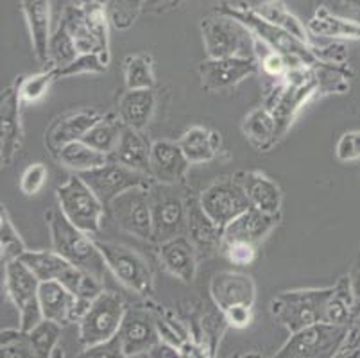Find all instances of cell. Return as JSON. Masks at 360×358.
<instances>
[{
    "instance_id": "7bdbcfd3",
    "label": "cell",
    "mask_w": 360,
    "mask_h": 358,
    "mask_svg": "<svg viewBox=\"0 0 360 358\" xmlns=\"http://www.w3.org/2000/svg\"><path fill=\"white\" fill-rule=\"evenodd\" d=\"M49 179V169L41 162L31 163L27 169L22 172L20 177V190L24 196L32 197L44 190L45 183Z\"/></svg>"
},
{
    "instance_id": "5b68a950",
    "label": "cell",
    "mask_w": 360,
    "mask_h": 358,
    "mask_svg": "<svg viewBox=\"0 0 360 358\" xmlns=\"http://www.w3.org/2000/svg\"><path fill=\"white\" fill-rule=\"evenodd\" d=\"M201 36L205 51L210 59L233 58V56H253L257 39L251 31L222 13H212L201 20Z\"/></svg>"
},
{
    "instance_id": "d590c367",
    "label": "cell",
    "mask_w": 360,
    "mask_h": 358,
    "mask_svg": "<svg viewBox=\"0 0 360 358\" xmlns=\"http://www.w3.org/2000/svg\"><path fill=\"white\" fill-rule=\"evenodd\" d=\"M77 56H79V52L75 47L74 38H72L70 31L61 20V24L54 29L51 41H49V63H51V67L61 70L67 65H70Z\"/></svg>"
},
{
    "instance_id": "7dc6e473",
    "label": "cell",
    "mask_w": 360,
    "mask_h": 358,
    "mask_svg": "<svg viewBox=\"0 0 360 358\" xmlns=\"http://www.w3.org/2000/svg\"><path fill=\"white\" fill-rule=\"evenodd\" d=\"M79 358H127V354L124 353L119 337H115V339L108 340V343L84 347Z\"/></svg>"
},
{
    "instance_id": "681fc988",
    "label": "cell",
    "mask_w": 360,
    "mask_h": 358,
    "mask_svg": "<svg viewBox=\"0 0 360 358\" xmlns=\"http://www.w3.org/2000/svg\"><path fill=\"white\" fill-rule=\"evenodd\" d=\"M146 354L147 358H181V350L174 344L160 339Z\"/></svg>"
},
{
    "instance_id": "f5cc1de1",
    "label": "cell",
    "mask_w": 360,
    "mask_h": 358,
    "mask_svg": "<svg viewBox=\"0 0 360 358\" xmlns=\"http://www.w3.org/2000/svg\"><path fill=\"white\" fill-rule=\"evenodd\" d=\"M345 2V6H348L349 9H353V11H360V0H342Z\"/></svg>"
},
{
    "instance_id": "f1b7e54d",
    "label": "cell",
    "mask_w": 360,
    "mask_h": 358,
    "mask_svg": "<svg viewBox=\"0 0 360 358\" xmlns=\"http://www.w3.org/2000/svg\"><path fill=\"white\" fill-rule=\"evenodd\" d=\"M307 29L317 38L335 39H360V22L345 16L333 15L326 8H317L312 18L309 20Z\"/></svg>"
},
{
    "instance_id": "3957f363",
    "label": "cell",
    "mask_w": 360,
    "mask_h": 358,
    "mask_svg": "<svg viewBox=\"0 0 360 358\" xmlns=\"http://www.w3.org/2000/svg\"><path fill=\"white\" fill-rule=\"evenodd\" d=\"M333 288H307L281 292L271 301V314L283 328L296 333L300 330L325 323V312Z\"/></svg>"
},
{
    "instance_id": "74e56055",
    "label": "cell",
    "mask_w": 360,
    "mask_h": 358,
    "mask_svg": "<svg viewBox=\"0 0 360 358\" xmlns=\"http://www.w3.org/2000/svg\"><path fill=\"white\" fill-rule=\"evenodd\" d=\"M61 333H63V324L49 319H41L32 330L27 331L29 340L41 358H52Z\"/></svg>"
},
{
    "instance_id": "9a60e30c",
    "label": "cell",
    "mask_w": 360,
    "mask_h": 358,
    "mask_svg": "<svg viewBox=\"0 0 360 358\" xmlns=\"http://www.w3.org/2000/svg\"><path fill=\"white\" fill-rule=\"evenodd\" d=\"M258 61L251 56H233V58L206 59L199 65L201 87L208 91H222L237 87L244 79L257 74Z\"/></svg>"
},
{
    "instance_id": "5bb4252c",
    "label": "cell",
    "mask_w": 360,
    "mask_h": 358,
    "mask_svg": "<svg viewBox=\"0 0 360 358\" xmlns=\"http://www.w3.org/2000/svg\"><path fill=\"white\" fill-rule=\"evenodd\" d=\"M110 210L119 228L142 241H153V206L149 188H133L120 193L113 199Z\"/></svg>"
},
{
    "instance_id": "816d5d0a",
    "label": "cell",
    "mask_w": 360,
    "mask_h": 358,
    "mask_svg": "<svg viewBox=\"0 0 360 358\" xmlns=\"http://www.w3.org/2000/svg\"><path fill=\"white\" fill-rule=\"evenodd\" d=\"M179 0H147L146 9L149 11H162L163 8H170V6L178 4Z\"/></svg>"
},
{
    "instance_id": "7402d4cb",
    "label": "cell",
    "mask_w": 360,
    "mask_h": 358,
    "mask_svg": "<svg viewBox=\"0 0 360 358\" xmlns=\"http://www.w3.org/2000/svg\"><path fill=\"white\" fill-rule=\"evenodd\" d=\"M276 222L278 215H269V213H264L251 206L226 226L224 244L244 242V244L257 245L258 242H262L265 236L269 235Z\"/></svg>"
},
{
    "instance_id": "8992f818",
    "label": "cell",
    "mask_w": 360,
    "mask_h": 358,
    "mask_svg": "<svg viewBox=\"0 0 360 358\" xmlns=\"http://www.w3.org/2000/svg\"><path fill=\"white\" fill-rule=\"evenodd\" d=\"M58 206L68 221L81 231L96 236L103 228L104 205L79 174H74L56 190Z\"/></svg>"
},
{
    "instance_id": "603a6c76",
    "label": "cell",
    "mask_w": 360,
    "mask_h": 358,
    "mask_svg": "<svg viewBox=\"0 0 360 358\" xmlns=\"http://www.w3.org/2000/svg\"><path fill=\"white\" fill-rule=\"evenodd\" d=\"M160 262L178 280L191 283L198 271V251L188 236L181 235L160 244Z\"/></svg>"
},
{
    "instance_id": "d6a6232c",
    "label": "cell",
    "mask_w": 360,
    "mask_h": 358,
    "mask_svg": "<svg viewBox=\"0 0 360 358\" xmlns=\"http://www.w3.org/2000/svg\"><path fill=\"white\" fill-rule=\"evenodd\" d=\"M255 9H257V13L262 18H265L267 22L276 25V27L283 29L285 32L292 34L294 38H297L300 41L309 45V29H307V25L303 24L289 8H287V4L283 0H265V2H262V4Z\"/></svg>"
},
{
    "instance_id": "ffe728a7",
    "label": "cell",
    "mask_w": 360,
    "mask_h": 358,
    "mask_svg": "<svg viewBox=\"0 0 360 358\" xmlns=\"http://www.w3.org/2000/svg\"><path fill=\"white\" fill-rule=\"evenodd\" d=\"M186 217V236L201 256H212L224 245V228L215 224L201 208L199 199H188Z\"/></svg>"
},
{
    "instance_id": "db71d44e",
    "label": "cell",
    "mask_w": 360,
    "mask_h": 358,
    "mask_svg": "<svg viewBox=\"0 0 360 358\" xmlns=\"http://www.w3.org/2000/svg\"><path fill=\"white\" fill-rule=\"evenodd\" d=\"M86 4H99V6H106L108 0H83Z\"/></svg>"
},
{
    "instance_id": "4316f807",
    "label": "cell",
    "mask_w": 360,
    "mask_h": 358,
    "mask_svg": "<svg viewBox=\"0 0 360 358\" xmlns=\"http://www.w3.org/2000/svg\"><path fill=\"white\" fill-rule=\"evenodd\" d=\"M150 147H153V143L147 142L140 131L124 127L122 134H120L119 146H117L115 153L110 156V160L150 177Z\"/></svg>"
},
{
    "instance_id": "f546056e",
    "label": "cell",
    "mask_w": 360,
    "mask_h": 358,
    "mask_svg": "<svg viewBox=\"0 0 360 358\" xmlns=\"http://www.w3.org/2000/svg\"><path fill=\"white\" fill-rule=\"evenodd\" d=\"M179 147L185 153L191 165L212 162L221 147V134L217 131L206 129V127L194 126L186 129L178 140Z\"/></svg>"
},
{
    "instance_id": "ab89813d",
    "label": "cell",
    "mask_w": 360,
    "mask_h": 358,
    "mask_svg": "<svg viewBox=\"0 0 360 358\" xmlns=\"http://www.w3.org/2000/svg\"><path fill=\"white\" fill-rule=\"evenodd\" d=\"M0 249H2V264L20 260L27 252L20 233L16 231L6 210H2V215H0Z\"/></svg>"
},
{
    "instance_id": "7a4b0ae2",
    "label": "cell",
    "mask_w": 360,
    "mask_h": 358,
    "mask_svg": "<svg viewBox=\"0 0 360 358\" xmlns=\"http://www.w3.org/2000/svg\"><path fill=\"white\" fill-rule=\"evenodd\" d=\"M47 221L49 229H51L52 249L63 258H67L75 267L83 269L91 278H96L97 281L103 283L110 269L104 262L103 252L97 248V242L91 241L88 233L75 228L63 215L60 206H56L49 213Z\"/></svg>"
},
{
    "instance_id": "6da1fadb",
    "label": "cell",
    "mask_w": 360,
    "mask_h": 358,
    "mask_svg": "<svg viewBox=\"0 0 360 358\" xmlns=\"http://www.w3.org/2000/svg\"><path fill=\"white\" fill-rule=\"evenodd\" d=\"M215 11L231 16V18L238 20L240 24H244L260 44L280 52L281 56H285L287 61H289V67L290 61L294 63V68H301L305 67V65H309V67H323V61H321L323 58H321L319 52H316V49L303 44V41L294 38L292 34L285 32L283 29L276 27L274 24L262 18L257 13V9L245 4L221 2Z\"/></svg>"
},
{
    "instance_id": "e0dca14e",
    "label": "cell",
    "mask_w": 360,
    "mask_h": 358,
    "mask_svg": "<svg viewBox=\"0 0 360 358\" xmlns=\"http://www.w3.org/2000/svg\"><path fill=\"white\" fill-rule=\"evenodd\" d=\"M90 301L79 300L70 288L58 281H41L40 283V308L44 319L67 324L77 323L83 317Z\"/></svg>"
},
{
    "instance_id": "7c38bea8",
    "label": "cell",
    "mask_w": 360,
    "mask_h": 358,
    "mask_svg": "<svg viewBox=\"0 0 360 358\" xmlns=\"http://www.w3.org/2000/svg\"><path fill=\"white\" fill-rule=\"evenodd\" d=\"M201 208L212 221L221 228H226L240 213L251 208L240 181L235 177H221L212 183L199 197Z\"/></svg>"
},
{
    "instance_id": "30bf717a",
    "label": "cell",
    "mask_w": 360,
    "mask_h": 358,
    "mask_svg": "<svg viewBox=\"0 0 360 358\" xmlns=\"http://www.w3.org/2000/svg\"><path fill=\"white\" fill-rule=\"evenodd\" d=\"M174 186L153 183L149 188L153 206V241L158 244L186 235L188 199L179 196Z\"/></svg>"
},
{
    "instance_id": "44dd1931",
    "label": "cell",
    "mask_w": 360,
    "mask_h": 358,
    "mask_svg": "<svg viewBox=\"0 0 360 358\" xmlns=\"http://www.w3.org/2000/svg\"><path fill=\"white\" fill-rule=\"evenodd\" d=\"M212 298L215 305L226 312L235 305H248L253 307L257 298V287L250 276L238 272H219L214 276L210 285Z\"/></svg>"
},
{
    "instance_id": "836d02e7",
    "label": "cell",
    "mask_w": 360,
    "mask_h": 358,
    "mask_svg": "<svg viewBox=\"0 0 360 358\" xmlns=\"http://www.w3.org/2000/svg\"><path fill=\"white\" fill-rule=\"evenodd\" d=\"M124 127L126 126H124V122L119 117H115V115H103L99 122L84 134L83 142L94 147L96 151H99V153L111 156V154L115 153L117 146H119Z\"/></svg>"
},
{
    "instance_id": "e575fe53",
    "label": "cell",
    "mask_w": 360,
    "mask_h": 358,
    "mask_svg": "<svg viewBox=\"0 0 360 358\" xmlns=\"http://www.w3.org/2000/svg\"><path fill=\"white\" fill-rule=\"evenodd\" d=\"M124 79L127 90H149L155 87L153 58L149 54H129L124 59Z\"/></svg>"
},
{
    "instance_id": "bcb514c9",
    "label": "cell",
    "mask_w": 360,
    "mask_h": 358,
    "mask_svg": "<svg viewBox=\"0 0 360 358\" xmlns=\"http://www.w3.org/2000/svg\"><path fill=\"white\" fill-rule=\"evenodd\" d=\"M222 251L228 256V260L233 265H251L257 258V245L244 244V242H233V244H224Z\"/></svg>"
},
{
    "instance_id": "cb8c5ba5",
    "label": "cell",
    "mask_w": 360,
    "mask_h": 358,
    "mask_svg": "<svg viewBox=\"0 0 360 358\" xmlns=\"http://www.w3.org/2000/svg\"><path fill=\"white\" fill-rule=\"evenodd\" d=\"M103 118V113L96 110H81L68 113L56 120L54 126L47 133V143L51 147L52 154H56L63 146L72 142L83 140L84 134L96 126Z\"/></svg>"
},
{
    "instance_id": "ba28073f",
    "label": "cell",
    "mask_w": 360,
    "mask_h": 358,
    "mask_svg": "<svg viewBox=\"0 0 360 358\" xmlns=\"http://www.w3.org/2000/svg\"><path fill=\"white\" fill-rule=\"evenodd\" d=\"M4 283L9 300L15 305L22 331H29L44 319L40 308V283L38 276L22 260L4 264Z\"/></svg>"
},
{
    "instance_id": "c3c4849f",
    "label": "cell",
    "mask_w": 360,
    "mask_h": 358,
    "mask_svg": "<svg viewBox=\"0 0 360 358\" xmlns=\"http://www.w3.org/2000/svg\"><path fill=\"white\" fill-rule=\"evenodd\" d=\"M222 314H224L226 321L230 323V326L238 328V330L248 328L253 321V307H248V305H235Z\"/></svg>"
},
{
    "instance_id": "f907efd6",
    "label": "cell",
    "mask_w": 360,
    "mask_h": 358,
    "mask_svg": "<svg viewBox=\"0 0 360 358\" xmlns=\"http://www.w3.org/2000/svg\"><path fill=\"white\" fill-rule=\"evenodd\" d=\"M179 350H181V358H210L208 354L205 353V351H202L201 346L191 343V340L183 343Z\"/></svg>"
},
{
    "instance_id": "ac0fdd59",
    "label": "cell",
    "mask_w": 360,
    "mask_h": 358,
    "mask_svg": "<svg viewBox=\"0 0 360 358\" xmlns=\"http://www.w3.org/2000/svg\"><path fill=\"white\" fill-rule=\"evenodd\" d=\"M191 162L186 160L178 142L158 140L150 147L149 174L150 179L160 185H178L185 181Z\"/></svg>"
},
{
    "instance_id": "8d00e7d4",
    "label": "cell",
    "mask_w": 360,
    "mask_h": 358,
    "mask_svg": "<svg viewBox=\"0 0 360 358\" xmlns=\"http://www.w3.org/2000/svg\"><path fill=\"white\" fill-rule=\"evenodd\" d=\"M58 79V68L49 67L41 72H36V74L27 75L18 83V95H20V101L24 103H38L51 90L52 83Z\"/></svg>"
},
{
    "instance_id": "d6986e66",
    "label": "cell",
    "mask_w": 360,
    "mask_h": 358,
    "mask_svg": "<svg viewBox=\"0 0 360 358\" xmlns=\"http://www.w3.org/2000/svg\"><path fill=\"white\" fill-rule=\"evenodd\" d=\"M22 146L20 95L18 88L9 87L0 101V156L2 165H9Z\"/></svg>"
},
{
    "instance_id": "60d3db41",
    "label": "cell",
    "mask_w": 360,
    "mask_h": 358,
    "mask_svg": "<svg viewBox=\"0 0 360 358\" xmlns=\"http://www.w3.org/2000/svg\"><path fill=\"white\" fill-rule=\"evenodd\" d=\"M147 0H111L110 22L119 31H126L135 24Z\"/></svg>"
},
{
    "instance_id": "52a82bcc",
    "label": "cell",
    "mask_w": 360,
    "mask_h": 358,
    "mask_svg": "<svg viewBox=\"0 0 360 358\" xmlns=\"http://www.w3.org/2000/svg\"><path fill=\"white\" fill-rule=\"evenodd\" d=\"M126 305L115 292L103 290L90 301L79 324V343L84 347L108 343L115 339L122 326Z\"/></svg>"
},
{
    "instance_id": "f35d334b",
    "label": "cell",
    "mask_w": 360,
    "mask_h": 358,
    "mask_svg": "<svg viewBox=\"0 0 360 358\" xmlns=\"http://www.w3.org/2000/svg\"><path fill=\"white\" fill-rule=\"evenodd\" d=\"M0 358H41L29 340L27 331L2 330L0 333Z\"/></svg>"
},
{
    "instance_id": "f6af8a7d",
    "label": "cell",
    "mask_w": 360,
    "mask_h": 358,
    "mask_svg": "<svg viewBox=\"0 0 360 358\" xmlns=\"http://www.w3.org/2000/svg\"><path fill=\"white\" fill-rule=\"evenodd\" d=\"M258 63L262 65L265 74L271 75V77H285L287 72L290 70L289 61H287L285 56H281L280 52L273 51L269 47H265V52L258 59Z\"/></svg>"
},
{
    "instance_id": "9c48e42d",
    "label": "cell",
    "mask_w": 360,
    "mask_h": 358,
    "mask_svg": "<svg viewBox=\"0 0 360 358\" xmlns=\"http://www.w3.org/2000/svg\"><path fill=\"white\" fill-rule=\"evenodd\" d=\"M96 242L99 251L103 252L108 269L119 280V283H122L127 290L143 295V298L153 294L155 290L153 272L139 252H135L127 245L115 244V242Z\"/></svg>"
},
{
    "instance_id": "4dcf8cb0",
    "label": "cell",
    "mask_w": 360,
    "mask_h": 358,
    "mask_svg": "<svg viewBox=\"0 0 360 358\" xmlns=\"http://www.w3.org/2000/svg\"><path fill=\"white\" fill-rule=\"evenodd\" d=\"M54 156L65 169L74 170L75 174L90 172V170H96L111 162L108 154L99 153V151H96L88 143H84L83 140L67 143Z\"/></svg>"
},
{
    "instance_id": "4fadbf2b",
    "label": "cell",
    "mask_w": 360,
    "mask_h": 358,
    "mask_svg": "<svg viewBox=\"0 0 360 358\" xmlns=\"http://www.w3.org/2000/svg\"><path fill=\"white\" fill-rule=\"evenodd\" d=\"M79 176L94 190V193L99 197L104 208H110L113 199L119 197L120 193L133 188H150L153 183H155L146 174L127 169V167L120 165L117 162H110L104 167L90 170V172H83Z\"/></svg>"
},
{
    "instance_id": "1f68e13d",
    "label": "cell",
    "mask_w": 360,
    "mask_h": 358,
    "mask_svg": "<svg viewBox=\"0 0 360 358\" xmlns=\"http://www.w3.org/2000/svg\"><path fill=\"white\" fill-rule=\"evenodd\" d=\"M242 133L251 142V146L260 151H267L278 140V126L273 113L267 108H255L245 115L242 122Z\"/></svg>"
},
{
    "instance_id": "484cf974",
    "label": "cell",
    "mask_w": 360,
    "mask_h": 358,
    "mask_svg": "<svg viewBox=\"0 0 360 358\" xmlns=\"http://www.w3.org/2000/svg\"><path fill=\"white\" fill-rule=\"evenodd\" d=\"M237 179L240 181L253 208L269 213V215H280L283 197H281L280 186L271 177L260 172H240L237 174Z\"/></svg>"
},
{
    "instance_id": "8fae6325",
    "label": "cell",
    "mask_w": 360,
    "mask_h": 358,
    "mask_svg": "<svg viewBox=\"0 0 360 358\" xmlns=\"http://www.w3.org/2000/svg\"><path fill=\"white\" fill-rule=\"evenodd\" d=\"M346 337V326L319 323L292 333L271 358H332Z\"/></svg>"
},
{
    "instance_id": "b9f144b4",
    "label": "cell",
    "mask_w": 360,
    "mask_h": 358,
    "mask_svg": "<svg viewBox=\"0 0 360 358\" xmlns=\"http://www.w3.org/2000/svg\"><path fill=\"white\" fill-rule=\"evenodd\" d=\"M106 68L108 63L104 61L103 56L90 52V54H79L70 65L58 70V77H72V75L81 74H103V72H106Z\"/></svg>"
},
{
    "instance_id": "83f0119b",
    "label": "cell",
    "mask_w": 360,
    "mask_h": 358,
    "mask_svg": "<svg viewBox=\"0 0 360 358\" xmlns=\"http://www.w3.org/2000/svg\"><path fill=\"white\" fill-rule=\"evenodd\" d=\"M156 110V94L149 90H127L119 101V118L124 126L142 131L149 126Z\"/></svg>"
},
{
    "instance_id": "d4e9b609",
    "label": "cell",
    "mask_w": 360,
    "mask_h": 358,
    "mask_svg": "<svg viewBox=\"0 0 360 358\" xmlns=\"http://www.w3.org/2000/svg\"><path fill=\"white\" fill-rule=\"evenodd\" d=\"M22 13L31 34L32 51L40 63L49 61V41H51V2L49 0H20Z\"/></svg>"
},
{
    "instance_id": "ee69618b",
    "label": "cell",
    "mask_w": 360,
    "mask_h": 358,
    "mask_svg": "<svg viewBox=\"0 0 360 358\" xmlns=\"http://www.w3.org/2000/svg\"><path fill=\"white\" fill-rule=\"evenodd\" d=\"M335 156L342 163H353L360 160V129L346 131L340 134L335 146Z\"/></svg>"
},
{
    "instance_id": "2e32d148",
    "label": "cell",
    "mask_w": 360,
    "mask_h": 358,
    "mask_svg": "<svg viewBox=\"0 0 360 358\" xmlns=\"http://www.w3.org/2000/svg\"><path fill=\"white\" fill-rule=\"evenodd\" d=\"M117 337L127 358L147 353L160 340L158 319L146 308H129Z\"/></svg>"
},
{
    "instance_id": "277c9868",
    "label": "cell",
    "mask_w": 360,
    "mask_h": 358,
    "mask_svg": "<svg viewBox=\"0 0 360 358\" xmlns=\"http://www.w3.org/2000/svg\"><path fill=\"white\" fill-rule=\"evenodd\" d=\"M40 281H58L70 288L79 300L91 301L104 290L103 283L91 278L83 269L75 267L74 264L63 258L61 255L52 251H27L20 258Z\"/></svg>"
}]
</instances>
